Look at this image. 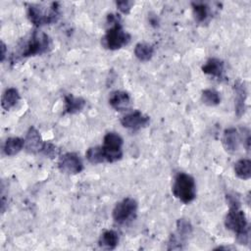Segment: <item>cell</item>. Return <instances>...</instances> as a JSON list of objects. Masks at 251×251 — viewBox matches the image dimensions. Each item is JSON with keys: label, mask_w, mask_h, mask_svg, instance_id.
Segmentation results:
<instances>
[{"label": "cell", "mask_w": 251, "mask_h": 251, "mask_svg": "<svg viewBox=\"0 0 251 251\" xmlns=\"http://www.w3.org/2000/svg\"><path fill=\"white\" fill-rule=\"evenodd\" d=\"M103 146L90 147L85 153L86 159L91 164L114 163L122 159V146L124 140L117 132H108L103 138Z\"/></svg>", "instance_id": "1"}, {"label": "cell", "mask_w": 251, "mask_h": 251, "mask_svg": "<svg viewBox=\"0 0 251 251\" xmlns=\"http://www.w3.org/2000/svg\"><path fill=\"white\" fill-rule=\"evenodd\" d=\"M17 47L16 53H14L11 57L13 63L27 57L42 55L48 52L51 48V39L45 32L34 30L32 33L23 39Z\"/></svg>", "instance_id": "2"}, {"label": "cell", "mask_w": 251, "mask_h": 251, "mask_svg": "<svg viewBox=\"0 0 251 251\" xmlns=\"http://www.w3.org/2000/svg\"><path fill=\"white\" fill-rule=\"evenodd\" d=\"M107 23L110 27L101 38V44L108 50H118L130 41V34L124 30L119 15L109 14Z\"/></svg>", "instance_id": "3"}, {"label": "cell", "mask_w": 251, "mask_h": 251, "mask_svg": "<svg viewBox=\"0 0 251 251\" xmlns=\"http://www.w3.org/2000/svg\"><path fill=\"white\" fill-rule=\"evenodd\" d=\"M225 226L236 234L239 244L247 245L249 243V225L244 212L240 209V204L229 206L225 218Z\"/></svg>", "instance_id": "4"}, {"label": "cell", "mask_w": 251, "mask_h": 251, "mask_svg": "<svg viewBox=\"0 0 251 251\" xmlns=\"http://www.w3.org/2000/svg\"><path fill=\"white\" fill-rule=\"evenodd\" d=\"M60 17V6L58 2H52L47 7L38 4H28L27 18L35 26H42L54 24Z\"/></svg>", "instance_id": "5"}, {"label": "cell", "mask_w": 251, "mask_h": 251, "mask_svg": "<svg viewBox=\"0 0 251 251\" xmlns=\"http://www.w3.org/2000/svg\"><path fill=\"white\" fill-rule=\"evenodd\" d=\"M172 192L176 198L184 204L192 202L196 197L194 178L188 174L178 173L175 177Z\"/></svg>", "instance_id": "6"}, {"label": "cell", "mask_w": 251, "mask_h": 251, "mask_svg": "<svg viewBox=\"0 0 251 251\" xmlns=\"http://www.w3.org/2000/svg\"><path fill=\"white\" fill-rule=\"evenodd\" d=\"M136 212L137 202L131 197H126L116 204L113 210V219L117 224L124 225L131 221L135 217Z\"/></svg>", "instance_id": "7"}, {"label": "cell", "mask_w": 251, "mask_h": 251, "mask_svg": "<svg viewBox=\"0 0 251 251\" xmlns=\"http://www.w3.org/2000/svg\"><path fill=\"white\" fill-rule=\"evenodd\" d=\"M58 168L62 173L68 175H76L83 170V163L77 154L68 152L60 156Z\"/></svg>", "instance_id": "8"}, {"label": "cell", "mask_w": 251, "mask_h": 251, "mask_svg": "<svg viewBox=\"0 0 251 251\" xmlns=\"http://www.w3.org/2000/svg\"><path fill=\"white\" fill-rule=\"evenodd\" d=\"M192 226L189 221L179 219L176 222V234H172L169 241L168 249H180L182 242L191 234Z\"/></svg>", "instance_id": "9"}, {"label": "cell", "mask_w": 251, "mask_h": 251, "mask_svg": "<svg viewBox=\"0 0 251 251\" xmlns=\"http://www.w3.org/2000/svg\"><path fill=\"white\" fill-rule=\"evenodd\" d=\"M149 122H150V118L138 110L132 111L125 115L121 119V124L124 127L133 129V130L146 126L149 124Z\"/></svg>", "instance_id": "10"}, {"label": "cell", "mask_w": 251, "mask_h": 251, "mask_svg": "<svg viewBox=\"0 0 251 251\" xmlns=\"http://www.w3.org/2000/svg\"><path fill=\"white\" fill-rule=\"evenodd\" d=\"M43 145H44V141L39 131L34 126H30L27 129V132L25 138V147L26 152L32 153V154L41 153Z\"/></svg>", "instance_id": "11"}, {"label": "cell", "mask_w": 251, "mask_h": 251, "mask_svg": "<svg viewBox=\"0 0 251 251\" xmlns=\"http://www.w3.org/2000/svg\"><path fill=\"white\" fill-rule=\"evenodd\" d=\"M234 90V110L235 115L240 118L246 108V98H247V90L244 82L240 80H236L233 85Z\"/></svg>", "instance_id": "12"}, {"label": "cell", "mask_w": 251, "mask_h": 251, "mask_svg": "<svg viewBox=\"0 0 251 251\" xmlns=\"http://www.w3.org/2000/svg\"><path fill=\"white\" fill-rule=\"evenodd\" d=\"M109 104L116 111L123 112L130 108L131 99L127 92L123 90H116L110 94Z\"/></svg>", "instance_id": "13"}, {"label": "cell", "mask_w": 251, "mask_h": 251, "mask_svg": "<svg viewBox=\"0 0 251 251\" xmlns=\"http://www.w3.org/2000/svg\"><path fill=\"white\" fill-rule=\"evenodd\" d=\"M222 143L227 153H234L237 151L240 143V135L236 128L228 127L224 130Z\"/></svg>", "instance_id": "14"}, {"label": "cell", "mask_w": 251, "mask_h": 251, "mask_svg": "<svg viewBox=\"0 0 251 251\" xmlns=\"http://www.w3.org/2000/svg\"><path fill=\"white\" fill-rule=\"evenodd\" d=\"M202 72L206 75H212L214 77L223 78L225 72V63L223 60L218 58H210L202 66Z\"/></svg>", "instance_id": "15"}, {"label": "cell", "mask_w": 251, "mask_h": 251, "mask_svg": "<svg viewBox=\"0 0 251 251\" xmlns=\"http://www.w3.org/2000/svg\"><path fill=\"white\" fill-rule=\"evenodd\" d=\"M66 114H76L80 112L86 105V101L81 97H75L73 94H67L64 97Z\"/></svg>", "instance_id": "16"}, {"label": "cell", "mask_w": 251, "mask_h": 251, "mask_svg": "<svg viewBox=\"0 0 251 251\" xmlns=\"http://www.w3.org/2000/svg\"><path fill=\"white\" fill-rule=\"evenodd\" d=\"M191 6L194 19L197 23L203 24L209 21V19L211 18V8L207 3L196 1L192 2Z\"/></svg>", "instance_id": "17"}, {"label": "cell", "mask_w": 251, "mask_h": 251, "mask_svg": "<svg viewBox=\"0 0 251 251\" xmlns=\"http://www.w3.org/2000/svg\"><path fill=\"white\" fill-rule=\"evenodd\" d=\"M119 243V234L113 230H105L99 237L98 244L102 249L106 250H113L117 247Z\"/></svg>", "instance_id": "18"}, {"label": "cell", "mask_w": 251, "mask_h": 251, "mask_svg": "<svg viewBox=\"0 0 251 251\" xmlns=\"http://www.w3.org/2000/svg\"><path fill=\"white\" fill-rule=\"evenodd\" d=\"M20 98L21 96L18 89L14 87L7 88L1 97V106L4 110L8 111L14 106H16V104L20 101Z\"/></svg>", "instance_id": "19"}, {"label": "cell", "mask_w": 251, "mask_h": 251, "mask_svg": "<svg viewBox=\"0 0 251 251\" xmlns=\"http://www.w3.org/2000/svg\"><path fill=\"white\" fill-rule=\"evenodd\" d=\"M24 147H25V139L18 136H14V137L7 138V140L5 141L3 150L7 156H14L18 154Z\"/></svg>", "instance_id": "20"}, {"label": "cell", "mask_w": 251, "mask_h": 251, "mask_svg": "<svg viewBox=\"0 0 251 251\" xmlns=\"http://www.w3.org/2000/svg\"><path fill=\"white\" fill-rule=\"evenodd\" d=\"M134 55L139 61L147 62L154 55V46L146 42H139L134 47Z\"/></svg>", "instance_id": "21"}, {"label": "cell", "mask_w": 251, "mask_h": 251, "mask_svg": "<svg viewBox=\"0 0 251 251\" xmlns=\"http://www.w3.org/2000/svg\"><path fill=\"white\" fill-rule=\"evenodd\" d=\"M234 173L240 179H249L251 177V161L249 159L238 160L234 164Z\"/></svg>", "instance_id": "22"}, {"label": "cell", "mask_w": 251, "mask_h": 251, "mask_svg": "<svg viewBox=\"0 0 251 251\" xmlns=\"http://www.w3.org/2000/svg\"><path fill=\"white\" fill-rule=\"evenodd\" d=\"M201 100L207 106H217L221 103V96L217 90L207 88L202 91Z\"/></svg>", "instance_id": "23"}, {"label": "cell", "mask_w": 251, "mask_h": 251, "mask_svg": "<svg viewBox=\"0 0 251 251\" xmlns=\"http://www.w3.org/2000/svg\"><path fill=\"white\" fill-rule=\"evenodd\" d=\"M41 153L44 156L53 159V158L57 157L60 154V149L55 144H53L51 142H44Z\"/></svg>", "instance_id": "24"}, {"label": "cell", "mask_w": 251, "mask_h": 251, "mask_svg": "<svg viewBox=\"0 0 251 251\" xmlns=\"http://www.w3.org/2000/svg\"><path fill=\"white\" fill-rule=\"evenodd\" d=\"M132 5H133V2L127 1V0H123V1H117L116 2L117 8L124 14H128L131 10Z\"/></svg>", "instance_id": "25"}, {"label": "cell", "mask_w": 251, "mask_h": 251, "mask_svg": "<svg viewBox=\"0 0 251 251\" xmlns=\"http://www.w3.org/2000/svg\"><path fill=\"white\" fill-rule=\"evenodd\" d=\"M5 56H6V45H5V43L2 41V42H1V61H2V62L4 61Z\"/></svg>", "instance_id": "26"}, {"label": "cell", "mask_w": 251, "mask_h": 251, "mask_svg": "<svg viewBox=\"0 0 251 251\" xmlns=\"http://www.w3.org/2000/svg\"><path fill=\"white\" fill-rule=\"evenodd\" d=\"M149 22H150V24H151L152 25H154V26H157V25H158V19H157V17L150 16V17H149Z\"/></svg>", "instance_id": "27"}]
</instances>
